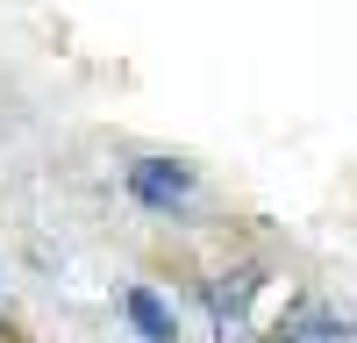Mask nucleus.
<instances>
[{"label":"nucleus","mask_w":357,"mask_h":343,"mask_svg":"<svg viewBox=\"0 0 357 343\" xmlns=\"http://www.w3.org/2000/svg\"><path fill=\"white\" fill-rule=\"evenodd\" d=\"M129 193L143 200V208H186L193 200V172L178 158H136L129 165Z\"/></svg>","instance_id":"f257e3e1"},{"label":"nucleus","mask_w":357,"mask_h":343,"mask_svg":"<svg viewBox=\"0 0 357 343\" xmlns=\"http://www.w3.org/2000/svg\"><path fill=\"white\" fill-rule=\"evenodd\" d=\"M129 322H136L143 336H151V343H172V314H165L151 294H129Z\"/></svg>","instance_id":"f03ea898"},{"label":"nucleus","mask_w":357,"mask_h":343,"mask_svg":"<svg viewBox=\"0 0 357 343\" xmlns=\"http://www.w3.org/2000/svg\"><path fill=\"white\" fill-rule=\"evenodd\" d=\"M279 343H350V329L343 322H301V329H286Z\"/></svg>","instance_id":"7ed1b4c3"}]
</instances>
